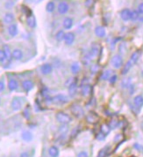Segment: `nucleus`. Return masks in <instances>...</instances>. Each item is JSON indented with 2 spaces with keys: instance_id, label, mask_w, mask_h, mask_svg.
Segmentation results:
<instances>
[{
  "instance_id": "nucleus-24",
  "label": "nucleus",
  "mask_w": 143,
  "mask_h": 157,
  "mask_svg": "<svg viewBox=\"0 0 143 157\" xmlns=\"http://www.w3.org/2000/svg\"><path fill=\"white\" fill-rule=\"evenodd\" d=\"M98 52H99V46L98 44L97 43H93L90 47V54L91 55L92 57H96L98 55Z\"/></svg>"
},
{
  "instance_id": "nucleus-32",
  "label": "nucleus",
  "mask_w": 143,
  "mask_h": 157,
  "mask_svg": "<svg viewBox=\"0 0 143 157\" xmlns=\"http://www.w3.org/2000/svg\"><path fill=\"white\" fill-rule=\"evenodd\" d=\"M100 131L102 132L103 134H104L105 136L106 135H108L110 133V131H111V128L108 125H106V124H104L101 125V128H100Z\"/></svg>"
},
{
  "instance_id": "nucleus-47",
  "label": "nucleus",
  "mask_w": 143,
  "mask_h": 157,
  "mask_svg": "<svg viewBox=\"0 0 143 157\" xmlns=\"http://www.w3.org/2000/svg\"><path fill=\"white\" fill-rule=\"evenodd\" d=\"M137 11L140 14H143V2L140 3L137 7Z\"/></svg>"
},
{
  "instance_id": "nucleus-9",
  "label": "nucleus",
  "mask_w": 143,
  "mask_h": 157,
  "mask_svg": "<svg viewBox=\"0 0 143 157\" xmlns=\"http://www.w3.org/2000/svg\"><path fill=\"white\" fill-rule=\"evenodd\" d=\"M21 87L22 88L25 90L26 92H29L31 91L33 87H34V84L32 80H23L22 83H21Z\"/></svg>"
},
{
  "instance_id": "nucleus-35",
  "label": "nucleus",
  "mask_w": 143,
  "mask_h": 157,
  "mask_svg": "<svg viewBox=\"0 0 143 157\" xmlns=\"http://www.w3.org/2000/svg\"><path fill=\"white\" fill-rule=\"evenodd\" d=\"M64 35H65V33L63 30H59L57 31V33L55 34V40L57 42H62L63 39H64Z\"/></svg>"
},
{
  "instance_id": "nucleus-23",
  "label": "nucleus",
  "mask_w": 143,
  "mask_h": 157,
  "mask_svg": "<svg viewBox=\"0 0 143 157\" xmlns=\"http://www.w3.org/2000/svg\"><path fill=\"white\" fill-rule=\"evenodd\" d=\"M27 24L29 28H34L35 27H36V20H35V17L32 14L30 16H28L27 19Z\"/></svg>"
},
{
  "instance_id": "nucleus-17",
  "label": "nucleus",
  "mask_w": 143,
  "mask_h": 157,
  "mask_svg": "<svg viewBox=\"0 0 143 157\" xmlns=\"http://www.w3.org/2000/svg\"><path fill=\"white\" fill-rule=\"evenodd\" d=\"M68 89H69V94L71 97H74L76 95V92H77V84L76 81L72 82L70 84V85L68 87Z\"/></svg>"
},
{
  "instance_id": "nucleus-5",
  "label": "nucleus",
  "mask_w": 143,
  "mask_h": 157,
  "mask_svg": "<svg viewBox=\"0 0 143 157\" xmlns=\"http://www.w3.org/2000/svg\"><path fill=\"white\" fill-rule=\"evenodd\" d=\"M69 10V5L67 2L65 1H62L58 4L57 6V11H58V13L61 14V15H64L66 14Z\"/></svg>"
},
{
  "instance_id": "nucleus-15",
  "label": "nucleus",
  "mask_w": 143,
  "mask_h": 157,
  "mask_svg": "<svg viewBox=\"0 0 143 157\" xmlns=\"http://www.w3.org/2000/svg\"><path fill=\"white\" fill-rule=\"evenodd\" d=\"M7 30H8V34H10V36H11V37H15L19 33L18 26L16 25V24H13V23L11 24V25H9Z\"/></svg>"
},
{
  "instance_id": "nucleus-49",
  "label": "nucleus",
  "mask_w": 143,
  "mask_h": 157,
  "mask_svg": "<svg viewBox=\"0 0 143 157\" xmlns=\"http://www.w3.org/2000/svg\"><path fill=\"white\" fill-rule=\"evenodd\" d=\"M24 117H25L26 118H29L30 117V111L29 108H26L25 111H24Z\"/></svg>"
},
{
  "instance_id": "nucleus-28",
  "label": "nucleus",
  "mask_w": 143,
  "mask_h": 157,
  "mask_svg": "<svg viewBox=\"0 0 143 157\" xmlns=\"http://www.w3.org/2000/svg\"><path fill=\"white\" fill-rule=\"evenodd\" d=\"M131 85H132V79L131 78H126L120 83V86L122 88H129Z\"/></svg>"
},
{
  "instance_id": "nucleus-29",
  "label": "nucleus",
  "mask_w": 143,
  "mask_h": 157,
  "mask_svg": "<svg viewBox=\"0 0 143 157\" xmlns=\"http://www.w3.org/2000/svg\"><path fill=\"white\" fill-rule=\"evenodd\" d=\"M93 57H91V55L90 54V52L86 53L84 56H83V57H82V63H83V65H89L90 63L91 62V59Z\"/></svg>"
},
{
  "instance_id": "nucleus-21",
  "label": "nucleus",
  "mask_w": 143,
  "mask_h": 157,
  "mask_svg": "<svg viewBox=\"0 0 143 157\" xmlns=\"http://www.w3.org/2000/svg\"><path fill=\"white\" fill-rule=\"evenodd\" d=\"M86 120L90 124H96L98 121V117L95 113H90L86 116Z\"/></svg>"
},
{
  "instance_id": "nucleus-34",
  "label": "nucleus",
  "mask_w": 143,
  "mask_h": 157,
  "mask_svg": "<svg viewBox=\"0 0 143 157\" xmlns=\"http://www.w3.org/2000/svg\"><path fill=\"white\" fill-rule=\"evenodd\" d=\"M69 131V125L68 124H62L60 125V127L58 128V131H59V133H61V134H66L67 132Z\"/></svg>"
},
{
  "instance_id": "nucleus-36",
  "label": "nucleus",
  "mask_w": 143,
  "mask_h": 157,
  "mask_svg": "<svg viewBox=\"0 0 143 157\" xmlns=\"http://www.w3.org/2000/svg\"><path fill=\"white\" fill-rule=\"evenodd\" d=\"M110 148L109 146H106V147H104V148H102V149L98 152V157H105V156L107 155V153H108V148Z\"/></svg>"
},
{
  "instance_id": "nucleus-19",
  "label": "nucleus",
  "mask_w": 143,
  "mask_h": 157,
  "mask_svg": "<svg viewBox=\"0 0 143 157\" xmlns=\"http://www.w3.org/2000/svg\"><path fill=\"white\" fill-rule=\"evenodd\" d=\"M95 34H96L98 37L99 38H104L106 35V31L105 28L102 26H98L96 28H95Z\"/></svg>"
},
{
  "instance_id": "nucleus-16",
  "label": "nucleus",
  "mask_w": 143,
  "mask_h": 157,
  "mask_svg": "<svg viewBox=\"0 0 143 157\" xmlns=\"http://www.w3.org/2000/svg\"><path fill=\"white\" fill-rule=\"evenodd\" d=\"M11 56H13V59L16 60V61H19L23 58V51L19 49H14L11 51Z\"/></svg>"
},
{
  "instance_id": "nucleus-45",
  "label": "nucleus",
  "mask_w": 143,
  "mask_h": 157,
  "mask_svg": "<svg viewBox=\"0 0 143 157\" xmlns=\"http://www.w3.org/2000/svg\"><path fill=\"white\" fill-rule=\"evenodd\" d=\"M77 157H89V154L86 151H81L80 153H78Z\"/></svg>"
},
{
  "instance_id": "nucleus-13",
  "label": "nucleus",
  "mask_w": 143,
  "mask_h": 157,
  "mask_svg": "<svg viewBox=\"0 0 143 157\" xmlns=\"http://www.w3.org/2000/svg\"><path fill=\"white\" fill-rule=\"evenodd\" d=\"M3 51H4L5 55V57H6V63H7V64L11 63V59H13V56H11V49H10L9 45L5 44V45L3 46Z\"/></svg>"
},
{
  "instance_id": "nucleus-8",
  "label": "nucleus",
  "mask_w": 143,
  "mask_h": 157,
  "mask_svg": "<svg viewBox=\"0 0 143 157\" xmlns=\"http://www.w3.org/2000/svg\"><path fill=\"white\" fill-rule=\"evenodd\" d=\"M11 108L14 111H18L19 110H21L22 108V102L19 98L18 97H14L11 101Z\"/></svg>"
},
{
  "instance_id": "nucleus-7",
  "label": "nucleus",
  "mask_w": 143,
  "mask_h": 157,
  "mask_svg": "<svg viewBox=\"0 0 143 157\" xmlns=\"http://www.w3.org/2000/svg\"><path fill=\"white\" fill-rule=\"evenodd\" d=\"M53 71V65L49 63L43 64L41 66V72L43 75H49Z\"/></svg>"
},
{
  "instance_id": "nucleus-25",
  "label": "nucleus",
  "mask_w": 143,
  "mask_h": 157,
  "mask_svg": "<svg viewBox=\"0 0 143 157\" xmlns=\"http://www.w3.org/2000/svg\"><path fill=\"white\" fill-rule=\"evenodd\" d=\"M80 70H81V65L78 62H74L70 66V71L72 72V74H74V75L77 74L80 71Z\"/></svg>"
},
{
  "instance_id": "nucleus-48",
  "label": "nucleus",
  "mask_w": 143,
  "mask_h": 157,
  "mask_svg": "<svg viewBox=\"0 0 143 157\" xmlns=\"http://www.w3.org/2000/svg\"><path fill=\"white\" fill-rule=\"evenodd\" d=\"M122 138H123L122 134H117V135L114 137V141H115V142H120V141L122 139Z\"/></svg>"
},
{
  "instance_id": "nucleus-31",
  "label": "nucleus",
  "mask_w": 143,
  "mask_h": 157,
  "mask_svg": "<svg viewBox=\"0 0 143 157\" xmlns=\"http://www.w3.org/2000/svg\"><path fill=\"white\" fill-rule=\"evenodd\" d=\"M112 75V71L111 70H106V71H104L102 72L100 78H101L102 80H108Z\"/></svg>"
},
{
  "instance_id": "nucleus-3",
  "label": "nucleus",
  "mask_w": 143,
  "mask_h": 157,
  "mask_svg": "<svg viewBox=\"0 0 143 157\" xmlns=\"http://www.w3.org/2000/svg\"><path fill=\"white\" fill-rule=\"evenodd\" d=\"M111 64H112V67L115 69L121 68L123 66V58H122L121 55H120V54L114 55L111 60Z\"/></svg>"
},
{
  "instance_id": "nucleus-53",
  "label": "nucleus",
  "mask_w": 143,
  "mask_h": 157,
  "mask_svg": "<svg viewBox=\"0 0 143 157\" xmlns=\"http://www.w3.org/2000/svg\"><path fill=\"white\" fill-rule=\"evenodd\" d=\"M20 157H30L28 152H23L20 154Z\"/></svg>"
},
{
  "instance_id": "nucleus-11",
  "label": "nucleus",
  "mask_w": 143,
  "mask_h": 157,
  "mask_svg": "<svg viewBox=\"0 0 143 157\" xmlns=\"http://www.w3.org/2000/svg\"><path fill=\"white\" fill-rule=\"evenodd\" d=\"M14 20H15L14 14L11 13H6L3 17V21L5 24H6V25H11V24H13L14 22Z\"/></svg>"
},
{
  "instance_id": "nucleus-4",
  "label": "nucleus",
  "mask_w": 143,
  "mask_h": 157,
  "mask_svg": "<svg viewBox=\"0 0 143 157\" xmlns=\"http://www.w3.org/2000/svg\"><path fill=\"white\" fill-rule=\"evenodd\" d=\"M70 111L72 112V114L76 117H82L83 115H84V111H83V108H82L81 105H79L77 103H75L71 106Z\"/></svg>"
},
{
  "instance_id": "nucleus-30",
  "label": "nucleus",
  "mask_w": 143,
  "mask_h": 157,
  "mask_svg": "<svg viewBox=\"0 0 143 157\" xmlns=\"http://www.w3.org/2000/svg\"><path fill=\"white\" fill-rule=\"evenodd\" d=\"M140 51H135V52H134L133 54H132V56H131V57H130V61L133 63V65H134V64H136L137 63V61L139 60V58H140Z\"/></svg>"
},
{
  "instance_id": "nucleus-42",
  "label": "nucleus",
  "mask_w": 143,
  "mask_h": 157,
  "mask_svg": "<svg viewBox=\"0 0 143 157\" xmlns=\"http://www.w3.org/2000/svg\"><path fill=\"white\" fill-rule=\"evenodd\" d=\"M108 80H109L110 84H112V85H113V84H115V82L118 80V76H117V75H115V74H113V75H112V76L110 77V79H109Z\"/></svg>"
},
{
  "instance_id": "nucleus-33",
  "label": "nucleus",
  "mask_w": 143,
  "mask_h": 157,
  "mask_svg": "<svg viewBox=\"0 0 143 157\" xmlns=\"http://www.w3.org/2000/svg\"><path fill=\"white\" fill-rule=\"evenodd\" d=\"M55 10V4L53 1H49L46 5V11L47 13H53V11Z\"/></svg>"
},
{
  "instance_id": "nucleus-50",
  "label": "nucleus",
  "mask_w": 143,
  "mask_h": 157,
  "mask_svg": "<svg viewBox=\"0 0 143 157\" xmlns=\"http://www.w3.org/2000/svg\"><path fill=\"white\" fill-rule=\"evenodd\" d=\"M93 3H94V1H93V0H86V1H85V3H84V5H85V6L86 7H90L92 5H93Z\"/></svg>"
},
{
  "instance_id": "nucleus-6",
  "label": "nucleus",
  "mask_w": 143,
  "mask_h": 157,
  "mask_svg": "<svg viewBox=\"0 0 143 157\" xmlns=\"http://www.w3.org/2000/svg\"><path fill=\"white\" fill-rule=\"evenodd\" d=\"M75 40H76V35L73 32H68L65 34L63 41L66 45H69V46L72 45L74 43Z\"/></svg>"
},
{
  "instance_id": "nucleus-20",
  "label": "nucleus",
  "mask_w": 143,
  "mask_h": 157,
  "mask_svg": "<svg viewBox=\"0 0 143 157\" xmlns=\"http://www.w3.org/2000/svg\"><path fill=\"white\" fill-rule=\"evenodd\" d=\"M21 138L24 141L30 142V141H32L33 136V133L30 131H24L21 133Z\"/></svg>"
},
{
  "instance_id": "nucleus-14",
  "label": "nucleus",
  "mask_w": 143,
  "mask_h": 157,
  "mask_svg": "<svg viewBox=\"0 0 143 157\" xmlns=\"http://www.w3.org/2000/svg\"><path fill=\"white\" fill-rule=\"evenodd\" d=\"M92 91V88L90 84H83L82 88H81V94L82 96H89Z\"/></svg>"
},
{
  "instance_id": "nucleus-39",
  "label": "nucleus",
  "mask_w": 143,
  "mask_h": 157,
  "mask_svg": "<svg viewBox=\"0 0 143 157\" xmlns=\"http://www.w3.org/2000/svg\"><path fill=\"white\" fill-rule=\"evenodd\" d=\"M140 18V13L137 11V10H134L131 11V20H137Z\"/></svg>"
},
{
  "instance_id": "nucleus-55",
  "label": "nucleus",
  "mask_w": 143,
  "mask_h": 157,
  "mask_svg": "<svg viewBox=\"0 0 143 157\" xmlns=\"http://www.w3.org/2000/svg\"><path fill=\"white\" fill-rule=\"evenodd\" d=\"M0 102H1V99H0Z\"/></svg>"
},
{
  "instance_id": "nucleus-40",
  "label": "nucleus",
  "mask_w": 143,
  "mask_h": 157,
  "mask_svg": "<svg viewBox=\"0 0 143 157\" xmlns=\"http://www.w3.org/2000/svg\"><path fill=\"white\" fill-rule=\"evenodd\" d=\"M118 51L120 54H124L126 51V45L125 43H120L118 46Z\"/></svg>"
},
{
  "instance_id": "nucleus-37",
  "label": "nucleus",
  "mask_w": 143,
  "mask_h": 157,
  "mask_svg": "<svg viewBox=\"0 0 143 157\" xmlns=\"http://www.w3.org/2000/svg\"><path fill=\"white\" fill-rule=\"evenodd\" d=\"M15 5V1L13 0H7V1L5 3V8L6 10H10Z\"/></svg>"
},
{
  "instance_id": "nucleus-46",
  "label": "nucleus",
  "mask_w": 143,
  "mask_h": 157,
  "mask_svg": "<svg viewBox=\"0 0 143 157\" xmlns=\"http://www.w3.org/2000/svg\"><path fill=\"white\" fill-rule=\"evenodd\" d=\"M134 148H135L136 150L141 151V152L143 153V147L141 146V145H140V144H138V143H135V144L134 145Z\"/></svg>"
},
{
  "instance_id": "nucleus-27",
  "label": "nucleus",
  "mask_w": 143,
  "mask_h": 157,
  "mask_svg": "<svg viewBox=\"0 0 143 157\" xmlns=\"http://www.w3.org/2000/svg\"><path fill=\"white\" fill-rule=\"evenodd\" d=\"M133 65H134L133 63L131 62L130 60H128V61L124 65V67H123V69H122V72H121V73H122L123 75L127 74V73H128V71L131 70V68H132Z\"/></svg>"
},
{
  "instance_id": "nucleus-52",
  "label": "nucleus",
  "mask_w": 143,
  "mask_h": 157,
  "mask_svg": "<svg viewBox=\"0 0 143 157\" xmlns=\"http://www.w3.org/2000/svg\"><path fill=\"white\" fill-rule=\"evenodd\" d=\"M74 81H75V80H73V78H69V80H67V81L65 82V86H66V87H69V86L70 85V84L72 83V82H74Z\"/></svg>"
},
{
  "instance_id": "nucleus-38",
  "label": "nucleus",
  "mask_w": 143,
  "mask_h": 157,
  "mask_svg": "<svg viewBox=\"0 0 143 157\" xmlns=\"http://www.w3.org/2000/svg\"><path fill=\"white\" fill-rule=\"evenodd\" d=\"M118 123H120V121H118L117 119H112L108 125L111 129H116L117 127H118Z\"/></svg>"
},
{
  "instance_id": "nucleus-26",
  "label": "nucleus",
  "mask_w": 143,
  "mask_h": 157,
  "mask_svg": "<svg viewBox=\"0 0 143 157\" xmlns=\"http://www.w3.org/2000/svg\"><path fill=\"white\" fill-rule=\"evenodd\" d=\"M49 154L50 157H59V154H60V151H59V148L57 147L52 146L49 149Z\"/></svg>"
},
{
  "instance_id": "nucleus-44",
  "label": "nucleus",
  "mask_w": 143,
  "mask_h": 157,
  "mask_svg": "<svg viewBox=\"0 0 143 157\" xmlns=\"http://www.w3.org/2000/svg\"><path fill=\"white\" fill-rule=\"evenodd\" d=\"M90 71L92 73H96V72H98L99 71V65H93L90 68Z\"/></svg>"
},
{
  "instance_id": "nucleus-43",
  "label": "nucleus",
  "mask_w": 143,
  "mask_h": 157,
  "mask_svg": "<svg viewBox=\"0 0 143 157\" xmlns=\"http://www.w3.org/2000/svg\"><path fill=\"white\" fill-rule=\"evenodd\" d=\"M105 135L104 134H103L101 131H99L98 133H97V135H96V139H98V140H100V141H102V140H104V139H105Z\"/></svg>"
},
{
  "instance_id": "nucleus-18",
  "label": "nucleus",
  "mask_w": 143,
  "mask_h": 157,
  "mask_svg": "<svg viewBox=\"0 0 143 157\" xmlns=\"http://www.w3.org/2000/svg\"><path fill=\"white\" fill-rule=\"evenodd\" d=\"M7 87L10 91H15L19 88V83L15 79H10L8 80Z\"/></svg>"
},
{
  "instance_id": "nucleus-10",
  "label": "nucleus",
  "mask_w": 143,
  "mask_h": 157,
  "mask_svg": "<svg viewBox=\"0 0 143 157\" xmlns=\"http://www.w3.org/2000/svg\"><path fill=\"white\" fill-rule=\"evenodd\" d=\"M131 11L130 9L128 8H125L123 10L120 11V18L124 20V21H128L131 20Z\"/></svg>"
},
{
  "instance_id": "nucleus-1",
  "label": "nucleus",
  "mask_w": 143,
  "mask_h": 157,
  "mask_svg": "<svg viewBox=\"0 0 143 157\" xmlns=\"http://www.w3.org/2000/svg\"><path fill=\"white\" fill-rule=\"evenodd\" d=\"M55 118L57 120V122H59L60 124H69L72 121V117L63 111L58 112L55 115Z\"/></svg>"
},
{
  "instance_id": "nucleus-12",
  "label": "nucleus",
  "mask_w": 143,
  "mask_h": 157,
  "mask_svg": "<svg viewBox=\"0 0 143 157\" xmlns=\"http://www.w3.org/2000/svg\"><path fill=\"white\" fill-rule=\"evenodd\" d=\"M73 25H74V20L72 18H70V17H66L63 21V27L64 29H67V30L71 29Z\"/></svg>"
},
{
  "instance_id": "nucleus-54",
  "label": "nucleus",
  "mask_w": 143,
  "mask_h": 157,
  "mask_svg": "<svg viewBox=\"0 0 143 157\" xmlns=\"http://www.w3.org/2000/svg\"><path fill=\"white\" fill-rule=\"evenodd\" d=\"M139 20H140V21L143 22V17H142V18H139Z\"/></svg>"
},
{
  "instance_id": "nucleus-41",
  "label": "nucleus",
  "mask_w": 143,
  "mask_h": 157,
  "mask_svg": "<svg viewBox=\"0 0 143 157\" xmlns=\"http://www.w3.org/2000/svg\"><path fill=\"white\" fill-rule=\"evenodd\" d=\"M0 63H6V57L3 50H0Z\"/></svg>"
},
{
  "instance_id": "nucleus-2",
  "label": "nucleus",
  "mask_w": 143,
  "mask_h": 157,
  "mask_svg": "<svg viewBox=\"0 0 143 157\" xmlns=\"http://www.w3.org/2000/svg\"><path fill=\"white\" fill-rule=\"evenodd\" d=\"M69 102V98L63 94H59L52 97V103L56 105H63Z\"/></svg>"
},
{
  "instance_id": "nucleus-22",
  "label": "nucleus",
  "mask_w": 143,
  "mask_h": 157,
  "mask_svg": "<svg viewBox=\"0 0 143 157\" xmlns=\"http://www.w3.org/2000/svg\"><path fill=\"white\" fill-rule=\"evenodd\" d=\"M134 103L135 107L140 108L143 106V95H141V94L136 95L134 98Z\"/></svg>"
},
{
  "instance_id": "nucleus-51",
  "label": "nucleus",
  "mask_w": 143,
  "mask_h": 157,
  "mask_svg": "<svg viewBox=\"0 0 143 157\" xmlns=\"http://www.w3.org/2000/svg\"><path fill=\"white\" fill-rule=\"evenodd\" d=\"M5 89V82L3 80H0V93H2Z\"/></svg>"
}]
</instances>
